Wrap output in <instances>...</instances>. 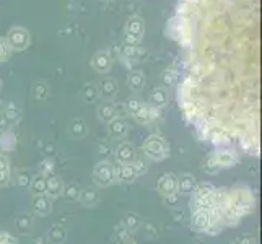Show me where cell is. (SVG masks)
I'll list each match as a JSON object with an SVG mask.
<instances>
[{"instance_id": "obj_21", "label": "cell", "mask_w": 262, "mask_h": 244, "mask_svg": "<svg viewBox=\"0 0 262 244\" xmlns=\"http://www.w3.org/2000/svg\"><path fill=\"white\" fill-rule=\"evenodd\" d=\"M78 201L85 207H93L99 202V194L96 189H83V191H80Z\"/></svg>"}, {"instance_id": "obj_13", "label": "cell", "mask_w": 262, "mask_h": 244, "mask_svg": "<svg viewBox=\"0 0 262 244\" xmlns=\"http://www.w3.org/2000/svg\"><path fill=\"white\" fill-rule=\"evenodd\" d=\"M114 176L117 181H121V183H132V181L137 178V173H135V168L130 163V165H122L119 163L117 168L114 169Z\"/></svg>"}, {"instance_id": "obj_29", "label": "cell", "mask_w": 262, "mask_h": 244, "mask_svg": "<svg viewBox=\"0 0 262 244\" xmlns=\"http://www.w3.org/2000/svg\"><path fill=\"white\" fill-rule=\"evenodd\" d=\"M122 227L125 231H135L140 227V218L135 213H127L122 218Z\"/></svg>"}, {"instance_id": "obj_35", "label": "cell", "mask_w": 262, "mask_h": 244, "mask_svg": "<svg viewBox=\"0 0 262 244\" xmlns=\"http://www.w3.org/2000/svg\"><path fill=\"white\" fill-rule=\"evenodd\" d=\"M4 117H5V121H7V122H15V121L18 119V117H20V111L16 109V106L10 104V106H7V107H5Z\"/></svg>"}, {"instance_id": "obj_41", "label": "cell", "mask_w": 262, "mask_h": 244, "mask_svg": "<svg viewBox=\"0 0 262 244\" xmlns=\"http://www.w3.org/2000/svg\"><path fill=\"white\" fill-rule=\"evenodd\" d=\"M0 244H18V241L12 236V234L2 233V236H0Z\"/></svg>"}, {"instance_id": "obj_17", "label": "cell", "mask_w": 262, "mask_h": 244, "mask_svg": "<svg viewBox=\"0 0 262 244\" xmlns=\"http://www.w3.org/2000/svg\"><path fill=\"white\" fill-rule=\"evenodd\" d=\"M98 117L103 122H111L113 119L117 117V107L111 101H104L103 104H99L98 107Z\"/></svg>"}, {"instance_id": "obj_4", "label": "cell", "mask_w": 262, "mask_h": 244, "mask_svg": "<svg viewBox=\"0 0 262 244\" xmlns=\"http://www.w3.org/2000/svg\"><path fill=\"white\" fill-rule=\"evenodd\" d=\"M124 34H125V42H127L129 46H137L143 39V34H145V21H143L140 16L129 18L127 23H125Z\"/></svg>"}, {"instance_id": "obj_37", "label": "cell", "mask_w": 262, "mask_h": 244, "mask_svg": "<svg viewBox=\"0 0 262 244\" xmlns=\"http://www.w3.org/2000/svg\"><path fill=\"white\" fill-rule=\"evenodd\" d=\"M52 169H54V165L51 160H46L41 163V174L44 176H51L52 174Z\"/></svg>"}, {"instance_id": "obj_25", "label": "cell", "mask_w": 262, "mask_h": 244, "mask_svg": "<svg viewBox=\"0 0 262 244\" xmlns=\"http://www.w3.org/2000/svg\"><path fill=\"white\" fill-rule=\"evenodd\" d=\"M31 96L36 101H42L49 96V86L44 83V81H36L31 88Z\"/></svg>"}, {"instance_id": "obj_40", "label": "cell", "mask_w": 262, "mask_h": 244, "mask_svg": "<svg viewBox=\"0 0 262 244\" xmlns=\"http://www.w3.org/2000/svg\"><path fill=\"white\" fill-rule=\"evenodd\" d=\"M236 244H256V238L252 234H243L236 239Z\"/></svg>"}, {"instance_id": "obj_26", "label": "cell", "mask_w": 262, "mask_h": 244, "mask_svg": "<svg viewBox=\"0 0 262 244\" xmlns=\"http://www.w3.org/2000/svg\"><path fill=\"white\" fill-rule=\"evenodd\" d=\"M30 187L34 195H39V194H46V176L44 174H36L31 178V183Z\"/></svg>"}, {"instance_id": "obj_16", "label": "cell", "mask_w": 262, "mask_h": 244, "mask_svg": "<svg viewBox=\"0 0 262 244\" xmlns=\"http://www.w3.org/2000/svg\"><path fill=\"white\" fill-rule=\"evenodd\" d=\"M107 130H110V135L113 139H122L125 134H127L129 127H127V122L121 117H116L111 122H107Z\"/></svg>"}, {"instance_id": "obj_30", "label": "cell", "mask_w": 262, "mask_h": 244, "mask_svg": "<svg viewBox=\"0 0 262 244\" xmlns=\"http://www.w3.org/2000/svg\"><path fill=\"white\" fill-rule=\"evenodd\" d=\"M31 227H33V218L30 215L23 213V215H20L16 218V228L20 230L21 233H28L31 230Z\"/></svg>"}, {"instance_id": "obj_10", "label": "cell", "mask_w": 262, "mask_h": 244, "mask_svg": "<svg viewBox=\"0 0 262 244\" xmlns=\"http://www.w3.org/2000/svg\"><path fill=\"white\" fill-rule=\"evenodd\" d=\"M111 65H113V59H111L107 51H98L92 59V67L96 72H99V74H106V72H110Z\"/></svg>"}, {"instance_id": "obj_5", "label": "cell", "mask_w": 262, "mask_h": 244, "mask_svg": "<svg viewBox=\"0 0 262 244\" xmlns=\"http://www.w3.org/2000/svg\"><path fill=\"white\" fill-rule=\"evenodd\" d=\"M93 179L98 186H103V187H107L111 186L114 181H116V176H114V166L111 165L110 161H99L98 165L95 166V171H93Z\"/></svg>"}, {"instance_id": "obj_43", "label": "cell", "mask_w": 262, "mask_h": 244, "mask_svg": "<svg viewBox=\"0 0 262 244\" xmlns=\"http://www.w3.org/2000/svg\"><path fill=\"white\" fill-rule=\"evenodd\" d=\"M191 244H204V242H202V241H199V239H195V241H192Z\"/></svg>"}, {"instance_id": "obj_44", "label": "cell", "mask_w": 262, "mask_h": 244, "mask_svg": "<svg viewBox=\"0 0 262 244\" xmlns=\"http://www.w3.org/2000/svg\"><path fill=\"white\" fill-rule=\"evenodd\" d=\"M103 4H110V2H113V0H101Z\"/></svg>"}, {"instance_id": "obj_32", "label": "cell", "mask_w": 262, "mask_h": 244, "mask_svg": "<svg viewBox=\"0 0 262 244\" xmlns=\"http://www.w3.org/2000/svg\"><path fill=\"white\" fill-rule=\"evenodd\" d=\"M163 81H165V85H168V86L176 85L178 81H179V72L174 70V69L166 70L165 74H163Z\"/></svg>"}, {"instance_id": "obj_36", "label": "cell", "mask_w": 262, "mask_h": 244, "mask_svg": "<svg viewBox=\"0 0 262 244\" xmlns=\"http://www.w3.org/2000/svg\"><path fill=\"white\" fill-rule=\"evenodd\" d=\"M16 183H18V186H21V187L30 186L31 176H30L28 171H20V173H18V176H16Z\"/></svg>"}, {"instance_id": "obj_39", "label": "cell", "mask_w": 262, "mask_h": 244, "mask_svg": "<svg viewBox=\"0 0 262 244\" xmlns=\"http://www.w3.org/2000/svg\"><path fill=\"white\" fill-rule=\"evenodd\" d=\"M134 168H135V173H137V176H140V174H143L147 171V165L143 161H139V160H135L134 163Z\"/></svg>"}, {"instance_id": "obj_38", "label": "cell", "mask_w": 262, "mask_h": 244, "mask_svg": "<svg viewBox=\"0 0 262 244\" xmlns=\"http://www.w3.org/2000/svg\"><path fill=\"white\" fill-rule=\"evenodd\" d=\"M140 106H142V101H139L137 98H132V99H129V103H127V109H129L130 114H134Z\"/></svg>"}, {"instance_id": "obj_15", "label": "cell", "mask_w": 262, "mask_h": 244, "mask_svg": "<svg viewBox=\"0 0 262 244\" xmlns=\"http://www.w3.org/2000/svg\"><path fill=\"white\" fill-rule=\"evenodd\" d=\"M62 192H64V183L54 174L46 176V194L51 198H56V197L62 195Z\"/></svg>"}, {"instance_id": "obj_19", "label": "cell", "mask_w": 262, "mask_h": 244, "mask_svg": "<svg viewBox=\"0 0 262 244\" xmlns=\"http://www.w3.org/2000/svg\"><path fill=\"white\" fill-rule=\"evenodd\" d=\"M99 95L106 99H111L117 95V81L113 80V78H106L103 80L101 83H99V88H98Z\"/></svg>"}, {"instance_id": "obj_42", "label": "cell", "mask_w": 262, "mask_h": 244, "mask_svg": "<svg viewBox=\"0 0 262 244\" xmlns=\"http://www.w3.org/2000/svg\"><path fill=\"white\" fill-rule=\"evenodd\" d=\"M31 242H33V244H42V239H41V238H34Z\"/></svg>"}, {"instance_id": "obj_22", "label": "cell", "mask_w": 262, "mask_h": 244, "mask_svg": "<svg viewBox=\"0 0 262 244\" xmlns=\"http://www.w3.org/2000/svg\"><path fill=\"white\" fill-rule=\"evenodd\" d=\"M127 85L134 90V92H139V90H142L143 85H145V75H143V72H140V70L130 72L129 78H127Z\"/></svg>"}, {"instance_id": "obj_23", "label": "cell", "mask_w": 262, "mask_h": 244, "mask_svg": "<svg viewBox=\"0 0 262 244\" xmlns=\"http://www.w3.org/2000/svg\"><path fill=\"white\" fill-rule=\"evenodd\" d=\"M10 183V161L5 155H0V187Z\"/></svg>"}, {"instance_id": "obj_31", "label": "cell", "mask_w": 262, "mask_h": 244, "mask_svg": "<svg viewBox=\"0 0 262 244\" xmlns=\"http://www.w3.org/2000/svg\"><path fill=\"white\" fill-rule=\"evenodd\" d=\"M204 171H205L207 174H216L220 171V166H219V163L215 161L213 155L205 158V161H204Z\"/></svg>"}, {"instance_id": "obj_12", "label": "cell", "mask_w": 262, "mask_h": 244, "mask_svg": "<svg viewBox=\"0 0 262 244\" xmlns=\"http://www.w3.org/2000/svg\"><path fill=\"white\" fill-rule=\"evenodd\" d=\"M33 210L38 215H49L52 210V201L48 194H39L33 197Z\"/></svg>"}, {"instance_id": "obj_47", "label": "cell", "mask_w": 262, "mask_h": 244, "mask_svg": "<svg viewBox=\"0 0 262 244\" xmlns=\"http://www.w3.org/2000/svg\"><path fill=\"white\" fill-rule=\"evenodd\" d=\"M2 233H4V231H2V230H0V236H2Z\"/></svg>"}, {"instance_id": "obj_2", "label": "cell", "mask_w": 262, "mask_h": 244, "mask_svg": "<svg viewBox=\"0 0 262 244\" xmlns=\"http://www.w3.org/2000/svg\"><path fill=\"white\" fill-rule=\"evenodd\" d=\"M143 151H145V155L148 158L155 160V161H160L169 155V148L166 145L165 139L157 134L148 135L147 140L143 142Z\"/></svg>"}, {"instance_id": "obj_7", "label": "cell", "mask_w": 262, "mask_h": 244, "mask_svg": "<svg viewBox=\"0 0 262 244\" xmlns=\"http://www.w3.org/2000/svg\"><path fill=\"white\" fill-rule=\"evenodd\" d=\"M212 221V213L209 210H194L191 216V227L194 231L205 233Z\"/></svg>"}, {"instance_id": "obj_14", "label": "cell", "mask_w": 262, "mask_h": 244, "mask_svg": "<svg viewBox=\"0 0 262 244\" xmlns=\"http://www.w3.org/2000/svg\"><path fill=\"white\" fill-rule=\"evenodd\" d=\"M168 101H169V93L166 88H155L150 93V106L157 107V109L165 107Z\"/></svg>"}, {"instance_id": "obj_24", "label": "cell", "mask_w": 262, "mask_h": 244, "mask_svg": "<svg viewBox=\"0 0 262 244\" xmlns=\"http://www.w3.org/2000/svg\"><path fill=\"white\" fill-rule=\"evenodd\" d=\"M69 132H70V135H72L74 139H83L85 135H86V132H88L85 121H83V119H75V121H72L70 127H69Z\"/></svg>"}, {"instance_id": "obj_45", "label": "cell", "mask_w": 262, "mask_h": 244, "mask_svg": "<svg viewBox=\"0 0 262 244\" xmlns=\"http://www.w3.org/2000/svg\"><path fill=\"white\" fill-rule=\"evenodd\" d=\"M124 244H135V242H132V241H125Z\"/></svg>"}, {"instance_id": "obj_8", "label": "cell", "mask_w": 262, "mask_h": 244, "mask_svg": "<svg viewBox=\"0 0 262 244\" xmlns=\"http://www.w3.org/2000/svg\"><path fill=\"white\" fill-rule=\"evenodd\" d=\"M158 191L161 195H173L178 194V178L173 173H166L158 181Z\"/></svg>"}, {"instance_id": "obj_34", "label": "cell", "mask_w": 262, "mask_h": 244, "mask_svg": "<svg viewBox=\"0 0 262 244\" xmlns=\"http://www.w3.org/2000/svg\"><path fill=\"white\" fill-rule=\"evenodd\" d=\"M12 56V49L8 46V42L5 38H0V62L8 60Z\"/></svg>"}, {"instance_id": "obj_46", "label": "cell", "mask_w": 262, "mask_h": 244, "mask_svg": "<svg viewBox=\"0 0 262 244\" xmlns=\"http://www.w3.org/2000/svg\"><path fill=\"white\" fill-rule=\"evenodd\" d=\"M0 88H2V80H0Z\"/></svg>"}, {"instance_id": "obj_18", "label": "cell", "mask_w": 262, "mask_h": 244, "mask_svg": "<svg viewBox=\"0 0 262 244\" xmlns=\"http://www.w3.org/2000/svg\"><path fill=\"white\" fill-rule=\"evenodd\" d=\"M195 186H197V183H195L194 176H191V174H184V176L178 178V194H183V195L192 194Z\"/></svg>"}, {"instance_id": "obj_33", "label": "cell", "mask_w": 262, "mask_h": 244, "mask_svg": "<svg viewBox=\"0 0 262 244\" xmlns=\"http://www.w3.org/2000/svg\"><path fill=\"white\" fill-rule=\"evenodd\" d=\"M62 194H64L69 201H77V198L80 197V187L77 184H69L64 187V192Z\"/></svg>"}, {"instance_id": "obj_9", "label": "cell", "mask_w": 262, "mask_h": 244, "mask_svg": "<svg viewBox=\"0 0 262 244\" xmlns=\"http://www.w3.org/2000/svg\"><path fill=\"white\" fill-rule=\"evenodd\" d=\"M116 160L122 163V165H130L135 160H137V153L132 143L129 142H122L119 147L116 148Z\"/></svg>"}, {"instance_id": "obj_1", "label": "cell", "mask_w": 262, "mask_h": 244, "mask_svg": "<svg viewBox=\"0 0 262 244\" xmlns=\"http://www.w3.org/2000/svg\"><path fill=\"white\" fill-rule=\"evenodd\" d=\"M225 205H228L241 218L245 213H249L252 210L254 198H252L248 189H236V191H231L230 194L227 192V202H225Z\"/></svg>"}, {"instance_id": "obj_27", "label": "cell", "mask_w": 262, "mask_h": 244, "mask_svg": "<svg viewBox=\"0 0 262 244\" xmlns=\"http://www.w3.org/2000/svg\"><path fill=\"white\" fill-rule=\"evenodd\" d=\"M215 191V187L212 184H201V186H195L194 189V197L191 202H197V201H202V198L209 197L212 192Z\"/></svg>"}, {"instance_id": "obj_6", "label": "cell", "mask_w": 262, "mask_h": 244, "mask_svg": "<svg viewBox=\"0 0 262 244\" xmlns=\"http://www.w3.org/2000/svg\"><path fill=\"white\" fill-rule=\"evenodd\" d=\"M132 117H134L137 124L145 125L148 122H153V121L160 119V109H157V107H153L150 104H143L142 103V106L132 114Z\"/></svg>"}, {"instance_id": "obj_3", "label": "cell", "mask_w": 262, "mask_h": 244, "mask_svg": "<svg viewBox=\"0 0 262 244\" xmlns=\"http://www.w3.org/2000/svg\"><path fill=\"white\" fill-rule=\"evenodd\" d=\"M5 39L8 42L12 51H25L28 49L30 42H31V34L26 28H21V26H13V28L8 30Z\"/></svg>"}, {"instance_id": "obj_28", "label": "cell", "mask_w": 262, "mask_h": 244, "mask_svg": "<svg viewBox=\"0 0 262 244\" xmlns=\"http://www.w3.org/2000/svg\"><path fill=\"white\" fill-rule=\"evenodd\" d=\"M99 96V92H98V86L95 83H86L83 88H82V98L88 103H93L96 101Z\"/></svg>"}, {"instance_id": "obj_11", "label": "cell", "mask_w": 262, "mask_h": 244, "mask_svg": "<svg viewBox=\"0 0 262 244\" xmlns=\"http://www.w3.org/2000/svg\"><path fill=\"white\" fill-rule=\"evenodd\" d=\"M215 161L219 163L220 168H231L238 163V157L236 153L231 151V150H216L212 153Z\"/></svg>"}, {"instance_id": "obj_20", "label": "cell", "mask_w": 262, "mask_h": 244, "mask_svg": "<svg viewBox=\"0 0 262 244\" xmlns=\"http://www.w3.org/2000/svg\"><path fill=\"white\" fill-rule=\"evenodd\" d=\"M48 239L51 244H64V241L67 239L66 228L60 227V225H54L48 231Z\"/></svg>"}]
</instances>
